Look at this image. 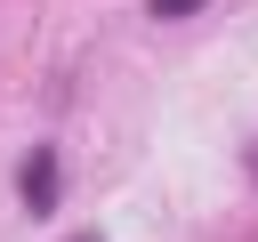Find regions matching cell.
Instances as JSON below:
<instances>
[{"instance_id": "7a4b0ae2", "label": "cell", "mask_w": 258, "mask_h": 242, "mask_svg": "<svg viewBox=\"0 0 258 242\" xmlns=\"http://www.w3.org/2000/svg\"><path fill=\"white\" fill-rule=\"evenodd\" d=\"M202 0H153V16H194Z\"/></svg>"}, {"instance_id": "3957f363", "label": "cell", "mask_w": 258, "mask_h": 242, "mask_svg": "<svg viewBox=\"0 0 258 242\" xmlns=\"http://www.w3.org/2000/svg\"><path fill=\"white\" fill-rule=\"evenodd\" d=\"M250 169H258V153H250Z\"/></svg>"}, {"instance_id": "6da1fadb", "label": "cell", "mask_w": 258, "mask_h": 242, "mask_svg": "<svg viewBox=\"0 0 258 242\" xmlns=\"http://www.w3.org/2000/svg\"><path fill=\"white\" fill-rule=\"evenodd\" d=\"M24 202H32V210H48V202H56V153H48V145L24 161Z\"/></svg>"}]
</instances>
